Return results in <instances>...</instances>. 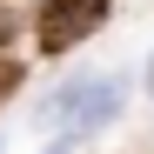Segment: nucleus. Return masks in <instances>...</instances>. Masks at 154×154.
I'll return each mask as SVG.
<instances>
[{
    "instance_id": "1",
    "label": "nucleus",
    "mask_w": 154,
    "mask_h": 154,
    "mask_svg": "<svg viewBox=\"0 0 154 154\" xmlns=\"http://www.w3.org/2000/svg\"><path fill=\"white\" fill-rule=\"evenodd\" d=\"M100 20H107V0H47V7H40V47L60 54V47L87 40Z\"/></svg>"
},
{
    "instance_id": "2",
    "label": "nucleus",
    "mask_w": 154,
    "mask_h": 154,
    "mask_svg": "<svg viewBox=\"0 0 154 154\" xmlns=\"http://www.w3.org/2000/svg\"><path fill=\"white\" fill-rule=\"evenodd\" d=\"M7 87H14V74H7V67H0V94H7Z\"/></svg>"
},
{
    "instance_id": "3",
    "label": "nucleus",
    "mask_w": 154,
    "mask_h": 154,
    "mask_svg": "<svg viewBox=\"0 0 154 154\" xmlns=\"http://www.w3.org/2000/svg\"><path fill=\"white\" fill-rule=\"evenodd\" d=\"M147 87H154V60H147Z\"/></svg>"
},
{
    "instance_id": "4",
    "label": "nucleus",
    "mask_w": 154,
    "mask_h": 154,
    "mask_svg": "<svg viewBox=\"0 0 154 154\" xmlns=\"http://www.w3.org/2000/svg\"><path fill=\"white\" fill-rule=\"evenodd\" d=\"M47 154H67V147H47Z\"/></svg>"
}]
</instances>
